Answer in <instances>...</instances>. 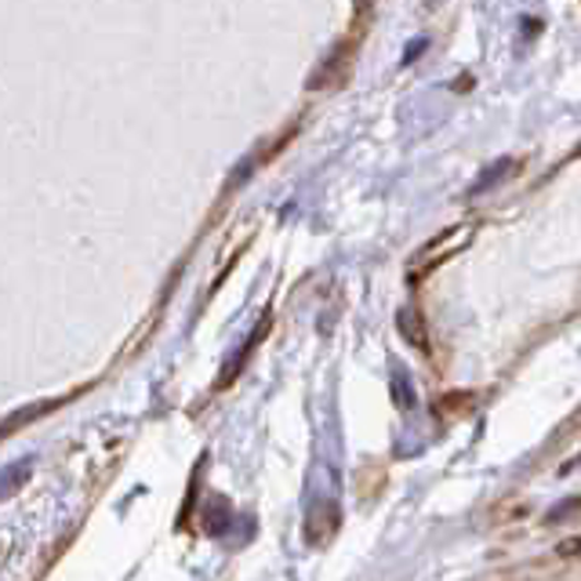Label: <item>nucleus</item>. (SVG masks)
Wrapping results in <instances>:
<instances>
[{
    "mask_svg": "<svg viewBox=\"0 0 581 581\" xmlns=\"http://www.w3.org/2000/svg\"><path fill=\"white\" fill-rule=\"evenodd\" d=\"M396 327H400V335L411 341V346H418L421 352L429 349V332H426V321H421L418 310H400V313H396Z\"/></svg>",
    "mask_w": 581,
    "mask_h": 581,
    "instance_id": "nucleus-1",
    "label": "nucleus"
},
{
    "mask_svg": "<svg viewBox=\"0 0 581 581\" xmlns=\"http://www.w3.org/2000/svg\"><path fill=\"white\" fill-rule=\"evenodd\" d=\"M509 171H512V161H498V164H491V167H487L484 175L476 178L473 186H469V197H480V193H487V189H491L498 178H506Z\"/></svg>",
    "mask_w": 581,
    "mask_h": 581,
    "instance_id": "nucleus-2",
    "label": "nucleus"
},
{
    "mask_svg": "<svg viewBox=\"0 0 581 581\" xmlns=\"http://www.w3.org/2000/svg\"><path fill=\"white\" fill-rule=\"evenodd\" d=\"M393 396H396V404H400L404 411H407V407H415V393H411V385H407V374L404 371L393 374Z\"/></svg>",
    "mask_w": 581,
    "mask_h": 581,
    "instance_id": "nucleus-3",
    "label": "nucleus"
},
{
    "mask_svg": "<svg viewBox=\"0 0 581 581\" xmlns=\"http://www.w3.org/2000/svg\"><path fill=\"white\" fill-rule=\"evenodd\" d=\"M578 156H581V146H578Z\"/></svg>",
    "mask_w": 581,
    "mask_h": 581,
    "instance_id": "nucleus-4",
    "label": "nucleus"
}]
</instances>
